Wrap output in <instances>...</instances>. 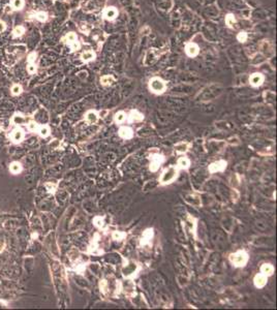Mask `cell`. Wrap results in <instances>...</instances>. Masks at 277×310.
Returning <instances> with one entry per match:
<instances>
[{
  "label": "cell",
  "mask_w": 277,
  "mask_h": 310,
  "mask_svg": "<svg viewBox=\"0 0 277 310\" xmlns=\"http://www.w3.org/2000/svg\"><path fill=\"white\" fill-rule=\"evenodd\" d=\"M177 177H178V168L171 165V167L165 168L164 172H162L161 176H160L159 182L162 185H167V184H170L175 181L176 179H177Z\"/></svg>",
  "instance_id": "cell-1"
},
{
  "label": "cell",
  "mask_w": 277,
  "mask_h": 310,
  "mask_svg": "<svg viewBox=\"0 0 277 310\" xmlns=\"http://www.w3.org/2000/svg\"><path fill=\"white\" fill-rule=\"evenodd\" d=\"M230 262L235 267H244L248 262V254L243 250H239V251L230 255Z\"/></svg>",
  "instance_id": "cell-2"
},
{
  "label": "cell",
  "mask_w": 277,
  "mask_h": 310,
  "mask_svg": "<svg viewBox=\"0 0 277 310\" xmlns=\"http://www.w3.org/2000/svg\"><path fill=\"white\" fill-rule=\"evenodd\" d=\"M149 88H150L151 92L155 94H160L165 91L167 89V85H165L164 81L161 80L160 78H152L149 82Z\"/></svg>",
  "instance_id": "cell-3"
},
{
  "label": "cell",
  "mask_w": 277,
  "mask_h": 310,
  "mask_svg": "<svg viewBox=\"0 0 277 310\" xmlns=\"http://www.w3.org/2000/svg\"><path fill=\"white\" fill-rule=\"evenodd\" d=\"M150 160H151V162H150V167H149V168H150L151 172H156L160 165H161L162 162L164 161V157L162 156L161 154H153L150 156Z\"/></svg>",
  "instance_id": "cell-4"
},
{
  "label": "cell",
  "mask_w": 277,
  "mask_h": 310,
  "mask_svg": "<svg viewBox=\"0 0 277 310\" xmlns=\"http://www.w3.org/2000/svg\"><path fill=\"white\" fill-rule=\"evenodd\" d=\"M227 164L225 160H218V161L212 162V164L209 165L208 170L211 174H214V173H217V172H222V171L225 170Z\"/></svg>",
  "instance_id": "cell-5"
},
{
  "label": "cell",
  "mask_w": 277,
  "mask_h": 310,
  "mask_svg": "<svg viewBox=\"0 0 277 310\" xmlns=\"http://www.w3.org/2000/svg\"><path fill=\"white\" fill-rule=\"evenodd\" d=\"M264 80H265V78L262 73L254 72V73H252V75L250 76V78H249V83H250V85L253 86V87H259L263 84Z\"/></svg>",
  "instance_id": "cell-6"
},
{
  "label": "cell",
  "mask_w": 277,
  "mask_h": 310,
  "mask_svg": "<svg viewBox=\"0 0 277 310\" xmlns=\"http://www.w3.org/2000/svg\"><path fill=\"white\" fill-rule=\"evenodd\" d=\"M117 16H118V10L116 7H114V6L107 7L104 12V18L105 19V20H109V21L115 20V19L117 18Z\"/></svg>",
  "instance_id": "cell-7"
},
{
  "label": "cell",
  "mask_w": 277,
  "mask_h": 310,
  "mask_svg": "<svg viewBox=\"0 0 277 310\" xmlns=\"http://www.w3.org/2000/svg\"><path fill=\"white\" fill-rule=\"evenodd\" d=\"M66 40H67L68 46L72 50H77V49L80 48V43L78 42V37L74 32H70V33L66 35Z\"/></svg>",
  "instance_id": "cell-8"
},
{
  "label": "cell",
  "mask_w": 277,
  "mask_h": 310,
  "mask_svg": "<svg viewBox=\"0 0 277 310\" xmlns=\"http://www.w3.org/2000/svg\"><path fill=\"white\" fill-rule=\"evenodd\" d=\"M152 238H153V230H152V228H148V230H146L145 232L143 233L142 238H141V245L145 246V245L150 244Z\"/></svg>",
  "instance_id": "cell-9"
},
{
  "label": "cell",
  "mask_w": 277,
  "mask_h": 310,
  "mask_svg": "<svg viewBox=\"0 0 277 310\" xmlns=\"http://www.w3.org/2000/svg\"><path fill=\"white\" fill-rule=\"evenodd\" d=\"M119 135L122 138H125V140H129L134 137V130H132L130 127L127 126H121L119 128Z\"/></svg>",
  "instance_id": "cell-10"
},
{
  "label": "cell",
  "mask_w": 277,
  "mask_h": 310,
  "mask_svg": "<svg viewBox=\"0 0 277 310\" xmlns=\"http://www.w3.org/2000/svg\"><path fill=\"white\" fill-rule=\"evenodd\" d=\"M253 282H254L256 287H257V289H262V287H264L266 283H267V276L262 273L257 274V275L254 276Z\"/></svg>",
  "instance_id": "cell-11"
},
{
  "label": "cell",
  "mask_w": 277,
  "mask_h": 310,
  "mask_svg": "<svg viewBox=\"0 0 277 310\" xmlns=\"http://www.w3.org/2000/svg\"><path fill=\"white\" fill-rule=\"evenodd\" d=\"M185 52L189 57H195L199 54V47L194 42H189L186 45Z\"/></svg>",
  "instance_id": "cell-12"
},
{
  "label": "cell",
  "mask_w": 277,
  "mask_h": 310,
  "mask_svg": "<svg viewBox=\"0 0 277 310\" xmlns=\"http://www.w3.org/2000/svg\"><path fill=\"white\" fill-rule=\"evenodd\" d=\"M85 120L87 123H89V124L96 123L97 120H98V114H97L95 111H88L85 115Z\"/></svg>",
  "instance_id": "cell-13"
},
{
  "label": "cell",
  "mask_w": 277,
  "mask_h": 310,
  "mask_svg": "<svg viewBox=\"0 0 277 310\" xmlns=\"http://www.w3.org/2000/svg\"><path fill=\"white\" fill-rule=\"evenodd\" d=\"M128 121L129 122H138V121H142L144 119V115L141 114L138 111H130V113L128 114Z\"/></svg>",
  "instance_id": "cell-14"
},
{
  "label": "cell",
  "mask_w": 277,
  "mask_h": 310,
  "mask_svg": "<svg viewBox=\"0 0 277 310\" xmlns=\"http://www.w3.org/2000/svg\"><path fill=\"white\" fill-rule=\"evenodd\" d=\"M177 165H178V168H182V170H187V168L190 167V160H189L185 156H182V157H180V158L178 159Z\"/></svg>",
  "instance_id": "cell-15"
},
{
  "label": "cell",
  "mask_w": 277,
  "mask_h": 310,
  "mask_svg": "<svg viewBox=\"0 0 277 310\" xmlns=\"http://www.w3.org/2000/svg\"><path fill=\"white\" fill-rule=\"evenodd\" d=\"M189 147H190V145H189L188 143H186V142H181V143H178L177 145H175V151L177 152V153H186L187 151H188V149H189Z\"/></svg>",
  "instance_id": "cell-16"
},
{
  "label": "cell",
  "mask_w": 277,
  "mask_h": 310,
  "mask_svg": "<svg viewBox=\"0 0 277 310\" xmlns=\"http://www.w3.org/2000/svg\"><path fill=\"white\" fill-rule=\"evenodd\" d=\"M260 272L262 274H264L266 276H271L274 273V267L271 264H264V265L260 267Z\"/></svg>",
  "instance_id": "cell-17"
},
{
  "label": "cell",
  "mask_w": 277,
  "mask_h": 310,
  "mask_svg": "<svg viewBox=\"0 0 277 310\" xmlns=\"http://www.w3.org/2000/svg\"><path fill=\"white\" fill-rule=\"evenodd\" d=\"M186 202L188 203V204H190V205L192 206H197V207H199L201 205V198L198 197V195H194V194H190V195H187L186 197Z\"/></svg>",
  "instance_id": "cell-18"
},
{
  "label": "cell",
  "mask_w": 277,
  "mask_h": 310,
  "mask_svg": "<svg viewBox=\"0 0 277 310\" xmlns=\"http://www.w3.org/2000/svg\"><path fill=\"white\" fill-rule=\"evenodd\" d=\"M126 118H127V116L124 112H118V113L115 114V116H114V121H115L117 124H121L126 120Z\"/></svg>",
  "instance_id": "cell-19"
},
{
  "label": "cell",
  "mask_w": 277,
  "mask_h": 310,
  "mask_svg": "<svg viewBox=\"0 0 277 310\" xmlns=\"http://www.w3.org/2000/svg\"><path fill=\"white\" fill-rule=\"evenodd\" d=\"M23 138H24V134H23V131H22L21 129H16L15 131L13 132V135H12L13 141V142H16V143L21 142V141L23 140Z\"/></svg>",
  "instance_id": "cell-20"
},
{
  "label": "cell",
  "mask_w": 277,
  "mask_h": 310,
  "mask_svg": "<svg viewBox=\"0 0 277 310\" xmlns=\"http://www.w3.org/2000/svg\"><path fill=\"white\" fill-rule=\"evenodd\" d=\"M94 57H95V54H94L92 51H85V52H84V53L82 54L81 58H82V60H83V61L89 62V61L93 60Z\"/></svg>",
  "instance_id": "cell-21"
},
{
  "label": "cell",
  "mask_w": 277,
  "mask_h": 310,
  "mask_svg": "<svg viewBox=\"0 0 277 310\" xmlns=\"http://www.w3.org/2000/svg\"><path fill=\"white\" fill-rule=\"evenodd\" d=\"M114 81H115V79H114L113 76H110V75L104 76V77H102V79H100V83H102L104 86L112 85V84L114 83Z\"/></svg>",
  "instance_id": "cell-22"
},
{
  "label": "cell",
  "mask_w": 277,
  "mask_h": 310,
  "mask_svg": "<svg viewBox=\"0 0 277 310\" xmlns=\"http://www.w3.org/2000/svg\"><path fill=\"white\" fill-rule=\"evenodd\" d=\"M9 171L12 172L13 174H19L22 171V165L20 162H18V161H13L12 164H10V167H9Z\"/></svg>",
  "instance_id": "cell-23"
},
{
  "label": "cell",
  "mask_w": 277,
  "mask_h": 310,
  "mask_svg": "<svg viewBox=\"0 0 277 310\" xmlns=\"http://www.w3.org/2000/svg\"><path fill=\"white\" fill-rule=\"evenodd\" d=\"M93 223L96 227L98 228H104L105 227V220L102 216H95L93 218Z\"/></svg>",
  "instance_id": "cell-24"
},
{
  "label": "cell",
  "mask_w": 277,
  "mask_h": 310,
  "mask_svg": "<svg viewBox=\"0 0 277 310\" xmlns=\"http://www.w3.org/2000/svg\"><path fill=\"white\" fill-rule=\"evenodd\" d=\"M13 121L15 124H24L26 122V118L22 115H15L13 118Z\"/></svg>",
  "instance_id": "cell-25"
},
{
  "label": "cell",
  "mask_w": 277,
  "mask_h": 310,
  "mask_svg": "<svg viewBox=\"0 0 277 310\" xmlns=\"http://www.w3.org/2000/svg\"><path fill=\"white\" fill-rule=\"evenodd\" d=\"M39 135H40V137L46 138V137H48V135H50V129H49L48 126H40L39 128Z\"/></svg>",
  "instance_id": "cell-26"
},
{
  "label": "cell",
  "mask_w": 277,
  "mask_h": 310,
  "mask_svg": "<svg viewBox=\"0 0 277 310\" xmlns=\"http://www.w3.org/2000/svg\"><path fill=\"white\" fill-rule=\"evenodd\" d=\"M112 237H113L114 240H116V241L122 240V239H124V237H125V234L122 233V232H118V231H116V232L113 233Z\"/></svg>",
  "instance_id": "cell-27"
},
{
  "label": "cell",
  "mask_w": 277,
  "mask_h": 310,
  "mask_svg": "<svg viewBox=\"0 0 277 310\" xmlns=\"http://www.w3.org/2000/svg\"><path fill=\"white\" fill-rule=\"evenodd\" d=\"M225 23L229 25V27H233V25L236 23V19L234 18L233 15H227V18H225Z\"/></svg>",
  "instance_id": "cell-28"
},
{
  "label": "cell",
  "mask_w": 277,
  "mask_h": 310,
  "mask_svg": "<svg viewBox=\"0 0 277 310\" xmlns=\"http://www.w3.org/2000/svg\"><path fill=\"white\" fill-rule=\"evenodd\" d=\"M99 286H100V290H102V293H107V290H109V285H108L107 280H105V279L102 280L100 283H99Z\"/></svg>",
  "instance_id": "cell-29"
},
{
  "label": "cell",
  "mask_w": 277,
  "mask_h": 310,
  "mask_svg": "<svg viewBox=\"0 0 277 310\" xmlns=\"http://www.w3.org/2000/svg\"><path fill=\"white\" fill-rule=\"evenodd\" d=\"M13 6L16 9H21L24 6V0H13Z\"/></svg>",
  "instance_id": "cell-30"
},
{
  "label": "cell",
  "mask_w": 277,
  "mask_h": 310,
  "mask_svg": "<svg viewBox=\"0 0 277 310\" xmlns=\"http://www.w3.org/2000/svg\"><path fill=\"white\" fill-rule=\"evenodd\" d=\"M24 31H25L24 27L18 26V27H16L15 30H13V34H15V36H21V35L24 33Z\"/></svg>",
  "instance_id": "cell-31"
},
{
  "label": "cell",
  "mask_w": 277,
  "mask_h": 310,
  "mask_svg": "<svg viewBox=\"0 0 277 310\" xmlns=\"http://www.w3.org/2000/svg\"><path fill=\"white\" fill-rule=\"evenodd\" d=\"M36 19L39 21H40V22H45L48 19V16H47V13H46L39 12V13H36Z\"/></svg>",
  "instance_id": "cell-32"
},
{
  "label": "cell",
  "mask_w": 277,
  "mask_h": 310,
  "mask_svg": "<svg viewBox=\"0 0 277 310\" xmlns=\"http://www.w3.org/2000/svg\"><path fill=\"white\" fill-rule=\"evenodd\" d=\"M22 92V87L20 85H13L12 88V93L13 95H18Z\"/></svg>",
  "instance_id": "cell-33"
},
{
  "label": "cell",
  "mask_w": 277,
  "mask_h": 310,
  "mask_svg": "<svg viewBox=\"0 0 277 310\" xmlns=\"http://www.w3.org/2000/svg\"><path fill=\"white\" fill-rule=\"evenodd\" d=\"M237 39H238L239 42H246V39H247V33H246V32H240V33L238 34Z\"/></svg>",
  "instance_id": "cell-34"
},
{
  "label": "cell",
  "mask_w": 277,
  "mask_h": 310,
  "mask_svg": "<svg viewBox=\"0 0 277 310\" xmlns=\"http://www.w3.org/2000/svg\"><path fill=\"white\" fill-rule=\"evenodd\" d=\"M227 143H229L230 145H238V144H240V141H239V138L237 137H232L227 140Z\"/></svg>",
  "instance_id": "cell-35"
},
{
  "label": "cell",
  "mask_w": 277,
  "mask_h": 310,
  "mask_svg": "<svg viewBox=\"0 0 277 310\" xmlns=\"http://www.w3.org/2000/svg\"><path fill=\"white\" fill-rule=\"evenodd\" d=\"M28 128L29 130H31V131H36V130L39 129V125H37V123H35V122H29Z\"/></svg>",
  "instance_id": "cell-36"
},
{
  "label": "cell",
  "mask_w": 277,
  "mask_h": 310,
  "mask_svg": "<svg viewBox=\"0 0 277 310\" xmlns=\"http://www.w3.org/2000/svg\"><path fill=\"white\" fill-rule=\"evenodd\" d=\"M27 70H28V72H30V73H34L35 72H36V66H35L33 63H29V65L27 66Z\"/></svg>",
  "instance_id": "cell-37"
},
{
  "label": "cell",
  "mask_w": 277,
  "mask_h": 310,
  "mask_svg": "<svg viewBox=\"0 0 277 310\" xmlns=\"http://www.w3.org/2000/svg\"><path fill=\"white\" fill-rule=\"evenodd\" d=\"M36 60V54L35 53H31L30 55L28 56V62L29 63H33Z\"/></svg>",
  "instance_id": "cell-38"
},
{
  "label": "cell",
  "mask_w": 277,
  "mask_h": 310,
  "mask_svg": "<svg viewBox=\"0 0 277 310\" xmlns=\"http://www.w3.org/2000/svg\"><path fill=\"white\" fill-rule=\"evenodd\" d=\"M5 29V24L2 21H0V32H2Z\"/></svg>",
  "instance_id": "cell-39"
}]
</instances>
